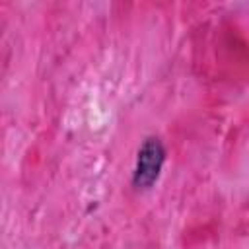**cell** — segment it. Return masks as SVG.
Wrapping results in <instances>:
<instances>
[{"label": "cell", "instance_id": "obj_1", "mask_svg": "<svg viewBox=\"0 0 249 249\" xmlns=\"http://www.w3.org/2000/svg\"><path fill=\"white\" fill-rule=\"evenodd\" d=\"M163 161H165V148H163L161 140L156 136H148L138 150L136 167H134V175H132L134 187L150 189L158 181Z\"/></svg>", "mask_w": 249, "mask_h": 249}]
</instances>
